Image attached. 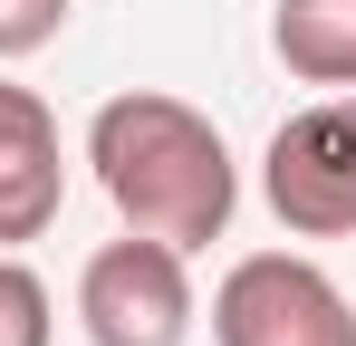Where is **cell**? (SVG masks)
Segmentation results:
<instances>
[{"label":"cell","mask_w":356,"mask_h":346,"mask_svg":"<svg viewBox=\"0 0 356 346\" xmlns=\"http://www.w3.org/2000/svg\"><path fill=\"white\" fill-rule=\"evenodd\" d=\"M87 164L106 183V202L125 212V231H145V240L202 250V240L232 231V202H241L232 145L212 135V115H193L183 97H154V87L106 97L97 125H87Z\"/></svg>","instance_id":"obj_1"},{"label":"cell","mask_w":356,"mask_h":346,"mask_svg":"<svg viewBox=\"0 0 356 346\" xmlns=\"http://www.w3.org/2000/svg\"><path fill=\"white\" fill-rule=\"evenodd\" d=\"M270 49L308 87H356V0H280Z\"/></svg>","instance_id":"obj_6"},{"label":"cell","mask_w":356,"mask_h":346,"mask_svg":"<svg viewBox=\"0 0 356 346\" xmlns=\"http://www.w3.org/2000/svg\"><path fill=\"white\" fill-rule=\"evenodd\" d=\"M260 192L298 240H347L356 231V97L298 106L260 154Z\"/></svg>","instance_id":"obj_3"},{"label":"cell","mask_w":356,"mask_h":346,"mask_svg":"<svg viewBox=\"0 0 356 346\" xmlns=\"http://www.w3.org/2000/svg\"><path fill=\"white\" fill-rule=\"evenodd\" d=\"M212 337L222 346H356V308L298 250H250L212 288Z\"/></svg>","instance_id":"obj_2"},{"label":"cell","mask_w":356,"mask_h":346,"mask_svg":"<svg viewBox=\"0 0 356 346\" xmlns=\"http://www.w3.org/2000/svg\"><path fill=\"white\" fill-rule=\"evenodd\" d=\"M77 318L97 346H183L193 337V279H183L174 240L125 231L77 270Z\"/></svg>","instance_id":"obj_4"},{"label":"cell","mask_w":356,"mask_h":346,"mask_svg":"<svg viewBox=\"0 0 356 346\" xmlns=\"http://www.w3.org/2000/svg\"><path fill=\"white\" fill-rule=\"evenodd\" d=\"M58 19H67V0H0V58L49 49V39H58Z\"/></svg>","instance_id":"obj_8"},{"label":"cell","mask_w":356,"mask_h":346,"mask_svg":"<svg viewBox=\"0 0 356 346\" xmlns=\"http://www.w3.org/2000/svg\"><path fill=\"white\" fill-rule=\"evenodd\" d=\"M67 202L58 164V115L39 106V87H0V250L39 240Z\"/></svg>","instance_id":"obj_5"},{"label":"cell","mask_w":356,"mask_h":346,"mask_svg":"<svg viewBox=\"0 0 356 346\" xmlns=\"http://www.w3.org/2000/svg\"><path fill=\"white\" fill-rule=\"evenodd\" d=\"M0 346H49V288L29 260H0Z\"/></svg>","instance_id":"obj_7"}]
</instances>
